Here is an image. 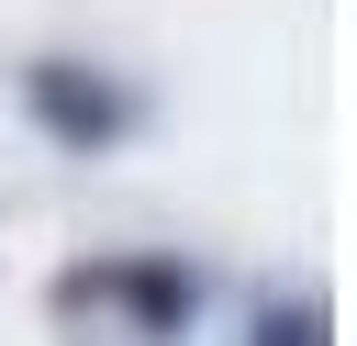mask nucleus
Listing matches in <instances>:
<instances>
[{
  "instance_id": "obj_3",
  "label": "nucleus",
  "mask_w": 357,
  "mask_h": 346,
  "mask_svg": "<svg viewBox=\"0 0 357 346\" xmlns=\"http://www.w3.org/2000/svg\"><path fill=\"white\" fill-rule=\"evenodd\" d=\"M257 346H324V313H312V301H290V313H268V324H257Z\"/></svg>"
},
{
  "instance_id": "obj_1",
  "label": "nucleus",
  "mask_w": 357,
  "mask_h": 346,
  "mask_svg": "<svg viewBox=\"0 0 357 346\" xmlns=\"http://www.w3.org/2000/svg\"><path fill=\"white\" fill-rule=\"evenodd\" d=\"M22 112H33L67 156H100V145L134 134V89H112V78L78 67V56H33V67H22Z\"/></svg>"
},
{
  "instance_id": "obj_2",
  "label": "nucleus",
  "mask_w": 357,
  "mask_h": 346,
  "mask_svg": "<svg viewBox=\"0 0 357 346\" xmlns=\"http://www.w3.org/2000/svg\"><path fill=\"white\" fill-rule=\"evenodd\" d=\"M123 301L145 313V335H178V324L201 313V279H190V268H167V257H145V268H123Z\"/></svg>"
}]
</instances>
